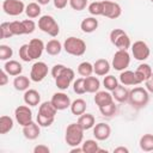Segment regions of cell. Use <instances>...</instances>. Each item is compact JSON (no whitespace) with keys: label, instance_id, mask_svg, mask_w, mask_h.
Instances as JSON below:
<instances>
[{"label":"cell","instance_id":"obj_1","mask_svg":"<svg viewBox=\"0 0 153 153\" xmlns=\"http://www.w3.org/2000/svg\"><path fill=\"white\" fill-rule=\"evenodd\" d=\"M129 104L135 108V109H142L145 108L148 102H149V94L148 91L146 90V87H141V86H136L133 90L129 91V98H128Z\"/></svg>","mask_w":153,"mask_h":153},{"label":"cell","instance_id":"obj_2","mask_svg":"<svg viewBox=\"0 0 153 153\" xmlns=\"http://www.w3.org/2000/svg\"><path fill=\"white\" fill-rule=\"evenodd\" d=\"M84 129L78 124V123H71L66 128V134H65V140L66 143L71 147H76L82 143L84 140Z\"/></svg>","mask_w":153,"mask_h":153},{"label":"cell","instance_id":"obj_3","mask_svg":"<svg viewBox=\"0 0 153 153\" xmlns=\"http://www.w3.org/2000/svg\"><path fill=\"white\" fill-rule=\"evenodd\" d=\"M63 49L67 54L73 56H81L86 51V43L81 38L71 36L63 42Z\"/></svg>","mask_w":153,"mask_h":153},{"label":"cell","instance_id":"obj_4","mask_svg":"<svg viewBox=\"0 0 153 153\" xmlns=\"http://www.w3.org/2000/svg\"><path fill=\"white\" fill-rule=\"evenodd\" d=\"M110 42L121 50H128L131 47V42L127 32L122 29H114L110 32Z\"/></svg>","mask_w":153,"mask_h":153},{"label":"cell","instance_id":"obj_5","mask_svg":"<svg viewBox=\"0 0 153 153\" xmlns=\"http://www.w3.org/2000/svg\"><path fill=\"white\" fill-rule=\"evenodd\" d=\"M38 29L45 33H48L51 37H56L60 33V27L54 17L51 16H42L38 19Z\"/></svg>","mask_w":153,"mask_h":153},{"label":"cell","instance_id":"obj_6","mask_svg":"<svg viewBox=\"0 0 153 153\" xmlns=\"http://www.w3.org/2000/svg\"><path fill=\"white\" fill-rule=\"evenodd\" d=\"M130 65V55L128 53V50H121L118 49L112 57V67L116 71H124L129 67Z\"/></svg>","mask_w":153,"mask_h":153},{"label":"cell","instance_id":"obj_7","mask_svg":"<svg viewBox=\"0 0 153 153\" xmlns=\"http://www.w3.org/2000/svg\"><path fill=\"white\" fill-rule=\"evenodd\" d=\"M131 54L134 56L135 60L137 61H145L149 57V54H151V50H149V47L146 42L143 41H136L131 44Z\"/></svg>","mask_w":153,"mask_h":153},{"label":"cell","instance_id":"obj_8","mask_svg":"<svg viewBox=\"0 0 153 153\" xmlns=\"http://www.w3.org/2000/svg\"><path fill=\"white\" fill-rule=\"evenodd\" d=\"M25 5L22 0H4L2 2V10L8 16H19L23 12H25Z\"/></svg>","mask_w":153,"mask_h":153},{"label":"cell","instance_id":"obj_9","mask_svg":"<svg viewBox=\"0 0 153 153\" xmlns=\"http://www.w3.org/2000/svg\"><path fill=\"white\" fill-rule=\"evenodd\" d=\"M73 80H74V71L69 67H66L61 72V74L55 79V84L57 88H60L61 91H65L71 86Z\"/></svg>","mask_w":153,"mask_h":153},{"label":"cell","instance_id":"obj_10","mask_svg":"<svg viewBox=\"0 0 153 153\" xmlns=\"http://www.w3.org/2000/svg\"><path fill=\"white\" fill-rule=\"evenodd\" d=\"M48 75V66L45 62H35L30 71V79L35 82H41Z\"/></svg>","mask_w":153,"mask_h":153},{"label":"cell","instance_id":"obj_11","mask_svg":"<svg viewBox=\"0 0 153 153\" xmlns=\"http://www.w3.org/2000/svg\"><path fill=\"white\" fill-rule=\"evenodd\" d=\"M14 117L19 126L24 127L32 122V111L29 105H19L14 110Z\"/></svg>","mask_w":153,"mask_h":153},{"label":"cell","instance_id":"obj_12","mask_svg":"<svg viewBox=\"0 0 153 153\" xmlns=\"http://www.w3.org/2000/svg\"><path fill=\"white\" fill-rule=\"evenodd\" d=\"M121 13H122V8L117 2L110 1V0L103 1V16L104 17L109 19H116L121 16Z\"/></svg>","mask_w":153,"mask_h":153},{"label":"cell","instance_id":"obj_13","mask_svg":"<svg viewBox=\"0 0 153 153\" xmlns=\"http://www.w3.org/2000/svg\"><path fill=\"white\" fill-rule=\"evenodd\" d=\"M43 50H45V45L42 39L32 38L27 44V51H29L31 60H36V59L41 57L43 54Z\"/></svg>","mask_w":153,"mask_h":153},{"label":"cell","instance_id":"obj_14","mask_svg":"<svg viewBox=\"0 0 153 153\" xmlns=\"http://www.w3.org/2000/svg\"><path fill=\"white\" fill-rule=\"evenodd\" d=\"M50 102L54 104V106L57 109V111L66 110L67 108H71V104H72L71 98L63 92H55L53 94Z\"/></svg>","mask_w":153,"mask_h":153},{"label":"cell","instance_id":"obj_15","mask_svg":"<svg viewBox=\"0 0 153 153\" xmlns=\"http://www.w3.org/2000/svg\"><path fill=\"white\" fill-rule=\"evenodd\" d=\"M110 135H111V128H110L109 124H106L104 122L94 124V127H93V136L96 137V140L105 141V140H108L110 137Z\"/></svg>","mask_w":153,"mask_h":153},{"label":"cell","instance_id":"obj_16","mask_svg":"<svg viewBox=\"0 0 153 153\" xmlns=\"http://www.w3.org/2000/svg\"><path fill=\"white\" fill-rule=\"evenodd\" d=\"M39 124L36 123V122H30L29 124L24 126L23 127V135L25 139L27 140H36L39 134H41V129H39Z\"/></svg>","mask_w":153,"mask_h":153},{"label":"cell","instance_id":"obj_17","mask_svg":"<svg viewBox=\"0 0 153 153\" xmlns=\"http://www.w3.org/2000/svg\"><path fill=\"white\" fill-rule=\"evenodd\" d=\"M118 81L124 85V86H135V85H140L136 75H135V72L133 71H128V69H124L121 72L120 74V78H118Z\"/></svg>","mask_w":153,"mask_h":153},{"label":"cell","instance_id":"obj_18","mask_svg":"<svg viewBox=\"0 0 153 153\" xmlns=\"http://www.w3.org/2000/svg\"><path fill=\"white\" fill-rule=\"evenodd\" d=\"M24 103L29 106H36L39 104L41 102V94L38 91L33 90V88H27L25 92H24Z\"/></svg>","mask_w":153,"mask_h":153},{"label":"cell","instance_id":"obj_19","mask_svg":"<svg viewBox=\"0 0 153 153\" xmlns=\"http://www.w3.org/2000/svg\"><path fill=\"white\" fill-rule=\"evenodd\" d=\"M4 69L5 72L8 74V75H12V76H17V75H20L22 72H23V66L16 61V60H7L4 65Z\"/></svg>","mask_w":153,"mask_h":153},{"label":"cell","instance_id":"obj_20","mask_svg":"<svg viewBox=\"0 0 153 153\" xmlns=\"http://www.w3.org/2000/svg\"><path fill=\"white\" fill-rule=\"evenodd\" d=\"M114 102V97L112 94L106 90V91H98L96 92V96H94V103L98 108H102L104 105H108L110 103Z\"/></svg>","mask_w":153,"mask_h":153},{"label":"cell","instance_id":"obj_21","mask_svg":"<svg viewBox=\"0 0 153 153\" xmlns=\"http://www.w3.org/2000/svg\"><path fill=\"white\" fill-rule=\"evenodd\" d=\"M93 72L96 73V75H99V76L108 75V73L110 72V63H109V61L105 60V59H98L93 63Z\"/></svg>","mask_w":153,"mask_h":153},{"label":"cell","instance_id":"obj_22","mask_svg":"<svg viewBox=\"0 0 153 153\" xmlns=\"http://www.w3.org/2000/svg\"><path fill=\"white\" fill-rule=\"evenodd\" d=\"M152 67L148 63H141L137 66L136 71H135V75L139 80V82H145L151 75H152Z\"/></svg>","mask_w":153,"mask_h":153},{"label":"cell","instance_id":"obj_23","mask_svg":"<svg viewBox=\"0 0 153 153\" xmlns=\"http://www.w3.org/2000/svg\"><path fill=\"white\" fill-rule=\"evenodd\" d=\"M111 94L114 97V100H116L118 103H126V102H128V98H129V90L124 85L121 84L112 91Z\"/></svg>","mask_w":153,"mask_h":153},{"label":"cell","instance_id":"obj_24","mask_svg":"<svg viewBox=\"0 0 153 153\" xmlns=\"http://www.w3.org/2000/svg\"><path fill=\"white\" fill-rule=\"evenodd\" d=\"M97 27H98V19H96V17H87L82 19V22L80 23V29L85 33H91L96 31Z\"/></svg>","mask_w":153,"mask_h":153},{"label":"cell","instance_id":"obj_25","mask_svg":"<svg viewBox=\"0 0 153 153\" xmlns=\"http://www.w3.org/2000/svg\"><path fill=\"white\" fill-rule=\"evenodd\" d=\"M84 130H88L91 128L94 127V123H96V120H94V116L92 114H87V112H84L82 115L79 116L78 118V122H76Z\"/></svg>","mask_w":153,"mask_h":153},{"label":"cell","instance_id":"obj_26","mask_svg":"<svg viewBox=\"0 0 153 153\" xmlns=\"http://www.w3.org/2000/svg\"><path fill=\"white\" fill-rule=\"evenodd\" d=\"M100 87V81L97 76H86L85 78V88L87 93H96L99 91Z\"/></svg>","mask_w":153,"mask_h":153},{"label":"cell","instance_id":"obj_27","mask_svg":"<svg viewBox=\"0 0 153 153\" xmlns=\"http://www.w3.org/2000/svg\"><path fill=\"white\" fill-rule=\"evenodd\" d=\"M63 45L61 44V42L59 39H50L48 41V43L45 44V51L51 55V56H55V55H59L62 50Z\"/></svg>","mask_w":153,"mask_h":153},{"label":"cell","instance_id":"obj_28","mask_svg":"<svg viewBox=\"0 0 153 153\" xmlns=\"http://www.w3.org/2000/svg\"><path fill=\"white\" fill-rule=\"evenodd\" d=\"M86 106H87L86 102L84 99H81V98H78V99H75V100L72 102V104H71V111H72L73 115L80 116L84 112H86Z\"/></svg>","mask_w":153,"mask_h":153},{"label":"cell","instance_id":"obj_29","mask_svg":"<svg viewBox=\"0 0 153 153\" xmlns=\"http://www.w3.org/2000/svg\"><path fill=\"white\" fill-rule=\"evenodd\" d=\"M56 112H57V109L54 106L51 102H43L38 109V114L48 116V117H55Z\"/></svg>","mask_w":153,"mask_h":153},{"label":"cell","instance_id":"obj_30","mask_svg":"<svg viewBox=\"0 0 153 153\" xmlns=\"http://www.w3.org/2000/svg\"><path fill=\"white\" fill-rule=\"evenodd\" d=\"M30 86V79L25 75H17L13 80V87L17 91H26Z\"/></svg>","mask_w":153,"mask_h":153},{"label":"cell","instance_id":"obj_31","mask_svg":"<svg viewBox=\"0 0 153 153\" xmlns=\"http://www.w3.org/2000/svg\"><path fill=\"white\" fill-rule=\"evenodd\" d=\"M139 145L143 152H153V134H143L140 137Z\"/></svg>","mask_w":153,"mask_h":153},{"label":"cell","instance_id":"obj_32","mask_svg":"<svg viewBox=\"0 0 153 153\" xmlns=\"http://www.w3.org/2000/svg\"><path fill=\"white\" fill-rule=\"evenodd\" d=\"M41 5L38 2H30L25 7V13L29 18H37L41 16Z\"/></svg>","mask_w":153,"mask_h":153},{"label":"cell","instance_id":"obj_33","mask_svg":"<svg viewBox=\"0 0 153 153\" xmlns=\"http://www.w3.org/2000/svg\"><path fill=\"white\" fill-rule=\"evenodd\" d=\"M13 128V120L7 116L2 115L0 117V134H7Z\"/></svg>","mask_w":153,"mask_h":153},{"label":"cell","instance_id":"obj_34","mask_svg":"<svg viewBox=\"0 0 153 153\" xmlns=\"http://www.w3.org/2000/svg\"><path fill=\"white\" fill-rule=\"evenodd\" d=\"M98 140H92V139H88L86 141H84L81 143V148H82V152L85 153H97L99 151V146H98Z\"/></svg>","mask_w":153,"mask_h":153},{"label":"cell","instance_id":"obj_35","mask_svg":"<svg viewBox=\"0 0 153 153\" xmlns=\"http://www.w3.org/2000/svg\"><path fill=\"white\" fill-rule=\"evenodd\" d=\"M78 73H79V75H81L84 78L92 75V73H93V65L90 63L88 61H84V62L79 63V66H78Z\"/></svg>","mask_w":153,"mask_h":153},{"label":"cell","instance_id":"obj_36","mask_svg":"<svg viewBox=\"0 0 153 153\" xmlns=\"http://www.w3.org/2000/svg\"><path fill=\"white\" fill-rule=\"evenodd\" d=\"M103 85H104L105 90L112 92L120 84H118V79H117L115 75H110V74H108V75H105L104 79H103Z\"/></svg>","mask_w":153,"mask_h":153},{"label":"cell","instance_id":"obj_37","mask_svg":"<svg viewBox=\"0 0 153 153\" xmlns=\"http://www.w3.org/2000/svg\"><path fill=\"white\" fill-rule=\"evenodd\" d=\"M90 14L97 17V16H103V1H93L88 5L87 7Z\"/></svg>","mask_w":153,"mask_h":153},{"label":"cell","instance_id":"obj_38","mask_svg":"<svg viewBox=\"0 0 153 153\" xmlns=\"http://www.w3.org/2000/svg\"><path fill=\"white\" fill-rule=\"evenodd\" d=\"M99 111L104 117H112V116H115V114L117 111V106H116L115 102H112L108 105H104V106L99 108Z\"/></svg>","mask_w":153,"mask_h":153},{"label":"cell","instance_id":"obj_39","mask_svg":"<svg viewBox=\"0 0 153 153\" xmlns=\"http://www.w3.org/2000/svg\"><path fill=\"white\" fill-rule=\"evenodd\" d=\"M14 36L13 32H12V29H11V22H4L1 23L0 25V37L1 38H10Z\"/></svg>","mask_w":153,"mask_h":153},{"label":"cell","instance_id":"obj_40","mask_svg":"<svg viewBox=\"0 0 153 153\" xmlns=\"http://www.w3.org/2000/svg\"><path fill=\"white\" fill-rule=\"evenodd\" d=\"M73 91L76 94H84V93H86L85 78H78L76 80H74V82H73Z\"/></svg>","mask_w":153,"mask_h":153},{"label":"cell","instance_id":"obj_41","mask_svg":"<svg viewBox=\"0 0 153 153\" xmlns=\"http://www.w3.org/2000/svg\"><path fill=\"white\" fill-rule=\"evenodd\" d=\"M12 55H13V50L10 45H6V44L0 45V60L7 61L12 57Z\"/></svg>","mask_w":153,"mask_h":153},{"label":"cell","instance_id":"obj_42","mask_svg":"<svg viewBox=\"0 0 153 153\" xmlns=\"http://www.w3.org/2000/svg\"><path fill=\"white\" fill-rule=\"evenodd\" d=\"M54 120H55V117H48V116H44V115H41V114H38L37 117H36L37 123L41 127H44V128L45 127H50L54 123Z\"/></svg>","mask_w":153,"mask_h":153},{"label":"cell","instance_id":"obj_43","mask_svg":"<svg viewBox=\"0 0 153 153\" xmlns=\"http://www.w3.org/2000/svg\"><path fill=\"white\" fill-rule=\"evenodd\" d=\"M11 29H12V32H13V35H14V36L25 35V30H24L23 22H18V20L11 22Z\"/></svg>","mask_w":153,"mask_h":153},{"label":"cell","instance_id":"obj_44","mask_svg":"<svg viewBox=\"0 0 153 153\" xmlns=\"http://www.w3.org/2000/svg\"><path fill=\"white\" fill-rule=\"evenodd\" d=\"M69 6L74 11H82L87 6V0H69Z\"/></svg>","mask_w":153,"mask_h":153},{"label":"cell","instance_id":"obj_45","mask_svg":"<svg viewBox=\"0 0 153 153\" xmlns=\"http://www.w3.org/2000/svg\"><path fill=\"white\" fill-rule=\"evenodd\" d=\"M23 22V25H24V30H25V35H29V33H32L36 29V23L32 20V19H25V20H22Z\"/></svg>","mask_w":153,"mask_h":153},{"label":"cell","instance_id":"obj_46","mask_svg":"<svg viewBox=\"0 0 153 153\" xmlns=\"http://www.w3.org/2000/svg\"><path fill=\"white\" fill-rule=\"evenodd\" d=\"M19 57H20L24 62H30V61H31V57H30L29 51H27V44H23V45L19 48Z\"/></svg>","mask_w":153,"mask_h":153},{"label":"cell","instance_id":"obj_47","mask_svg":"<svg viewBox=\"0 0 153 153\" xmlns=\"http://www.w3.org/2000/svg\"><path fill=\"white\" fill-rule=\"evenodd\" d=\"M66 68V66H63V65H61V63H57V65H55L53 68H51V75H53V78L54 79H56L60 74H61V72L63 71Z\"/></svg>","mask_w":153,"mask_h":153},{"label":"cell","instance_id":"obj_48","mask_svg":"<svg viewBox=\"0 0 153 153\" xmlns=\"http://www.w3.org/2000/svg\"><path fill=\"white\" fill-rule=\"evenodd\" d=\"M50 148L45 145H37L33 148V153H49Z\"/></svg>","mask_w":153,"mask_h":153},{"label":"cell","instance_id":"obj_49","mask_svg":"<svg viewBox=\"0 0 153 153\" xmlns=\"http://www.w3.org/2000/svg\"><path fill=\"white\" fill-rule=\"evenodd\" d=\"M54 1V6L57 10H62L67 6V4H69V0H53Z\"/></svg>","mask_w":153,"mask_h":153},{"label":"cell","instance_id":"obj_50","mask_svg":"<svg viewBox=\"0 0 153 153\" xmlns=\"http://www.w3.org/2000/svg\"><path fill=\"white\" fill-rule=\"evenodd\" d=\"M145 86H146V90H147L149 93H153V73H152V75L145 81Z\"/></svg>","mask_w":153,"mask_h":153},{"label":"cell","instance_id":"obj_51","mask_svg":"<svg viewBox=\"0 0 153 153\" xmlns=\"http://www.w3.org/2000/svg\"><path fill=\"white\" fill-rule=\"evenodd\" d=\"M7 82H8V74L5 72V69H2L0 72V85L5 86Z\"/></svg>","mask_w":153,"mask_h":153},{"label":"cell","instance_id":"obj_52","mask_svg":"<svg viewBox=\"0 0 153 153\" xmlns=\"http://www.w3.org/2000/svg\"><path fill=\"white\" fill-rule=\"evenodd\" d=\"M114 152H115V153H128V152H129V149H128L127 147L120 146V147H116V148L114 149Z\"/></svg>","mask_w":153,"mask_h":153},{"label":"cell","instance_id":"obj_53","mask_svg":"<svg viewBox=\"0 0 153 153\" xmlns=\"http://www.w3.org/2000/svg\"><path fill=\"white\" fill-rule=\"evenodd\" d=\"M51 0H36V2H38L39 5H48Z\"/></svg>","mask_w":153,"mask_h":153},{"label":"cell","instance_id":"obj_54","mask_svg":"<svg viewBox=\"0 0 153 153\" xmlns=\"http://www.w3.org/2000/svg\"><path fill=\"white\" fill-rule=\"evenodd\" d=\"M71 152H72V153H74V152H82V148L76 146V147H73V148L71 149Z\"/></svg>","mask_w":153,"mask_h":153},{"label":"cell","instance_id":"obj_55","mask_svg":"<svg viewBox=\"0 0 153 153\" xmlns=\"http://www.w3.org/2000/svg\"><path fill=\"white\" fill-rule=\"evenodd\" d=\"M151 1H152V2H153V0H151Z\"/></svg>","mask_w":153,"mask_h":153}]
</instances>
